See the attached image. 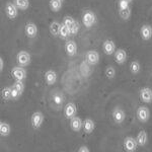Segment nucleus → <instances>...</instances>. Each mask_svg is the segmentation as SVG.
Instances as JSON below:
<instances>
[{"mask_svg": "<svg viewBox=\"0 0 152 152\" xmlns=\"http://www.w3.org/2000/svg\"><path fill=\"white\" fill-rule=\"evenodd\" d=\"M85 60L89 65H96L99 62V53L95 50L88 51L85 55Z\"/></svg>", "mask_w": 152, "mask_h": 152, "instance_id": "0eeeda50", "label": "nucleus"}, {"mask_svg": "<svg viewBox=\"0 0 152 152\" xmlns=\"http://www.w3.org/2000/svg\"><path fill=\"white\" fill-rule=\"evenodd\" d=\"M130 2H128L127 0H119L118 2V5H119V9H127L130 7Z\"/></svg>", "mask_w": 152, "mask_h": 152, "instance_id": "72a5a7b5", "label": "nucleus"}, {"mask_svg": "<svg viewBox=\"0 0 152 152\" xmlns=\"http://www.w3.org/2000/svg\"><path fill=\"white\" fill-rule=\"evenodd\" d=\"M64 95L62 92L60 91H56L54 92L52 95V102L56 107H62L63 102H64Z\"/></svg>", "mask_w": 152, "mask_h": 152, "instance_id": "6ab92c4d", "label": "nucleus"}, {"mask_svg": "<svg viewBox=\"0 0 152 152\" xmlns=\"http://www.w3.org/2000/svg\"><path fill=\"white\" fill-rule=\"evenodd\" d=\"M140 36L144 41H149L152 38V26L149 24H144L140 28Z\"/></svg>", "mask_w": 152, "mask_h": 152, "instance_id": "dca6fc26", "label": "nucleus"}, {"mask_svg": "<svg viewBox=\"0 0 152 152\" xmlns=\"http://www.w3.org/2000/svg\"><path fill=\"white\" fill-rule=\"evenodd\" d=\"M136 116L137 119L141 122V123H147L150 119V111L149 109L145 105H141V107H138L136 112Z\"/></svg>", "mask_w": 152, "mask_h": 152, "instance_id": "f03ea898", "label": "nucleus"}, {"mask_svg": "<svg viewBox=\"0 0 152 152\" xmlns=\"http://www.w3.org/2000/svg\"><path fill=\"white\" fill-rule=\"evenodd\" d=\"M0 71H3V59L0 58Z\"/></svg>", "mask_w": 152, "mask_h": 152, "instance_id": "c9c22d12", "label": "nucleus"}, {"mask_svg": "<svg viewBox=\"0 0 152 152\" xmlns=\"http://www.w3.org/2000/svg\"><path fill=\"white\" fill-rule=\"evenodd\" d=\"M127 52L124 50V49H118L115 52V60L118 64H124L125 62L127 61Z\"/></svg>", "mask_w": 152, "mask_h": 152, "instance_id": "f3484780", "label": "nucleus"}, {"mask_svg": "<svg viewBox=\"0 0 152 152\" xmlns=\"http://www.w3.org/2000/svg\"><path fill=\"white\" fill-rule=\"evenodd\" d=\"M65 51L69 57H73L77 53V45L73 40H68L65 44Z\"/></svg>", "mask_w": 152, "mask_h": 152, "instance_id": "ddd939ff", "label": "nucleus"}, {"mask_svg": "<svg viewBox=\"0 0 152 152\" xmlns=\"http://www.w3.org/2000/svg\"><path fill=\"white\" fill-rule=\"evenodd\" d=\"M136 140H137V143H138V146H145L147 141H148V135H147V133L144 130H142V131H140L138 133V135H137L136 137Z\"/></svg>", "mask_w": 152, "mask_h": 152, "instance_id": "412c9836", "label": "nucleus"}, {"mask_svg": "<svg viewBox=\"0 0 152 152\" xmlns=\"http://www.w3.org/2000/svg\"><path fill=\"white\" fill-rule=\"evenodd\" d=\"M95 128V124L91 119H85L83 121V131L86 134H90L94 132V130Z\"/></svg>", "mask_w": 152, "mask_h": 152, "instance_id": "aec40b11", "label": "nucleus"}, {"mask_svg": "<svg viewBox=\"0 0 152 152\" xmlns=\"http://www.w3.org/2000/svg\"><path fill=\"white\" fill-rule=\"evenodd\" d=\"M138 143H137L136 138L133 137H126L124 140V149L128 152H134L136 151Z\"/></svg>", "mask_w": 152, "mask_h": 152, "instance_id": "1a4fd4ad", "label": "nucleus"}, {"mask_svg": "<svg viewBox=\"0 0 152 152\" xmlns=\"http://www.w3.org/2000/svg\"><path fill=\"white\" fill-rule=\"evenodd\" d=\"M102 50L105 55H113L116 52V45L112 40H105L102 44Z\"/></svg>", "mask_w": 152, "mask_h": 152, "instance_id": "4468645a", "label": "nucleus"}, {"mask_svg": "<svg viewBox=\"0 0 152 152\" xmlns=\"http://www.w3.org/2000/svg\"><path fill=\"white\" fill-rule=\"evenodd\" d=\"M74 23H75V19L73 18H71V16H65L62 23H64L66 26H68L69 28H71V26H72V24Z\"/></svg>", "mask_w": 152, "mask_h": 152, "instance_id": "2f4dec72", "label": "nucleus"}, {"mask_svg": "<svg viewBox=\"0 0 152 152\" xmlns=\"http://www.w3.org/2000/svg\"><path fill=\"white\" fill-rule=\"evenodd\" d=\"M4 10H5L7 18L10 19H14L18 14V6L14 4V2H7L5 4Z\"/></svg>", "mask_w": 152, "mask_h": 152, "instance_id": "39448f33", "label": "nucleus"}, {"mask_svg": "<svg viewBox=\"0 0 152 152\" xmlns=\"http://www.w3.org/2000/svg\"><path fill=\"white\" fill-rule=\"evenodd\" d=\"M31 54L26 51H20L18 56H16V61H18L19 66H23V67H26V66H28L29 63H31Z\"/></svg>", "mask_w": 152, "mask_h": 152, "instance_id": "7ed1b4c3", "label": "nucleus"}, {"mask_svg": "<svg viewBox=\"0 0 152 152\" xmlns=\"http://www.w3.org/2000/svg\"><path fill=\"white\" fill-rule=\"evenodd\" d=\"M141 70V65L138 61H132L130 64V71L132 74H138Z\"/></svg>", "mask_w": 152, "mask_h": 152, "instance_id": "cd10ccee", "label": "nucleus"}, {"mask_svg": "<svg viewBox=\"0 0 152 152\" xmlns=\"http://www.w3.org/2000/svg\"><path fill=\"white\" fill-rule=\"evenodd\" d=\"M78 152H89V149H88L86 146H81L78 149Z\"/></svg>", "mask_w": 152, "mask_h": 152, "instance_id": "f704fd0d", "label": "nucleus"}, {"mask_svg": "<svg viewBox=\"0 0 152 152\" xmlns=\"http://www.w3.org/2000/svg\"><path fill=\"white\" fill-rule=\"evenodd\" d=\"M1 96H2V99H5V100L12 99V89H11V87H9V86L4 87L3 89L1 90Z\"/></svg>", "mask_w": 152, "mask_h": 152, "instance_id": "bb28decb", "label": "nucleus"}, {"mask_svg": "<svg viewBox=\"0 0 152 152\" xmlns=\"http://www.w3.org/2000/svg\"><path fill=\"white\" fill-rule=\"evenodd\" d=\"M13 2L20 10H26L29 7V0H13Z\"/></svg>", "mask_w": 152, "mask_h": 152, "instance_id": "a878e982", "label": "nucleus"}, {"mask_svg": "<svg viewBox=\"0 0 152 152\" xmlns=\"http://www.w3.org/2000/svg\"><path fill=\"white\" fill-rule=\"evenodd\" d=\"M95 23H96V16H95L94 12L91 10H87L83 13L82 15V23L85 28H90L91 26H94Z\"/></svg>", "mask_w": 152, "mask_h": 152, "instance_id": "f257e3e1", "label": "nucleus"}, {"mask_svg": "<svg viewBox=\"0 0 152 152\" xmlns=\"http://www.w3.org/2000/svg\"><path fill=\"white\" fill-rule=\"evenodd\" d=\"M140 99L145 104H151L152 102V89L149 87L141 88L140 94H139Z\"/></svg>", "mask_w": 152, "mask_h": 152, "instance_id": "f8f14e48", "label": "nucleus"}, {"mask_svg": "<svg viewBox=\"0 0 152 152\" xmlns=\"http://www.w3.org/2000/svg\"><path fill=\"white\" fill-rule=\"evenodd\" d=\"M77 115V107L74 102H69L64 107V116L66 119H72Z\"/></svg>", "mask_w": 152, "mask_h": 152, "instance_id": "9b49d317", "label": "nucleus"}, {"mask_svg": "<svg viewBox=\"0 0 152 152\" xmlns=\"http://www.w3.org/2000/svg\"><path fill=\"white\" fill-rule=\"evenodd\" d=\"M38 26H37L36 23H28L26 24V28H24V33L28 38L29 39H34L38 36Z\"/></svg>", "mask_w": 152, "mask_h": 152, "instance_id": "9d476101", "label": "nucleus"}, {"mask_svg": "<svg viewBox=\"0 0 152 152\" xmlns=\"http://www.w3.org/2000/svg\"><path fill=\"white\" fill-rule=\"evenodd\" d=\"M11 75L15 80L23 81L26 78V71L23 66H18V67H14L11 70Z\"/></svg>", "mask_w": 152, "mask_h": 152, "instance_id": "6e6552de", "label": "nucleus"}, {"mask_svg": "<svg viewBox=\"0 0 152 152\" xmlns=\"http://www.w3.org/2000/svg\"><path fill=\"white\" fill-rule=\"evenodd\" d=\"M70 31H71V36H76L79 31V23L75 20V23L72 24L70 28Z\"/></svg>", "mask_w": 152, "mask_h": 152, "instance_id": "473e14b6", "label": "nucleus"}, {"mask_svg": "<svg viewBox=\"0 0 152 152\" xmlns=\"http://www.w3.org/2000/svg\"><path fill=\"white\" fill-rule=\"evenodd\" d=\"M44 114L42 112H35L31 117V123L34 129H39L41 128L42 124L44 122Z\"/></svg>", "mask_w": 152, "mask_h": 152, "instance_id": "20e7f679", "label": "nucleus"}, {"mask_svg": "<svg viewBox=\"0 0 152 152\" xmlns=\"http://www.w3.org/2000/svg\"><path fill=\"white\" fill-rule=\"evenodd\" d=\"M70 128L74 132H79L83 128V121L77 116L73 117L70 119Z\"/></svg>", "mask_w": 152, "mask_h": 152, "instance_id": "2eb2a0df", "label": "nucleus"}, {"mask_svg": "<svg viewBox=\"0 0 152 152\" xmlns=\"http://www.w3.org/2000/svg\"><path fill=\"white\" fill-rule=\"evenodd\" d=\"M127 1H128V2H132L133 0H127Z\"/></svg>", "mask_w": 152, "mask_h": 152, "instance_id": "e433bc0d", "label": "nucleus"}, {"mask_svg": "<svg viewBox=\"0 0 152 152\" xmlns=\"http://www.w3.org/2000/svg\"><path fill=\"white\" fill-rule=\"evenodd\" d=\"M63 0H50V8L51 10L54 11V12H58L60 10L61 8H62V3Z\"/></svg>", "mask_w": 152, "mask_h": 152, "instance_id": "393cba45", "label": "nucleus"}, {"mask_svg": "<svg viewBox=\"0 0 152 152\" xmlns=\"http://www.w3.org/2000/svg\"><path fill=\"white\" fill-rule=\"evenodd\" d=\"M112 116H113L114 121L116 122L117 124L124 123V121L126 120V113H125L123 109H121V107H119L114 109V111L112 113Z\"/></svg>", "mask_w": 152, "mask_h": 152, "instance_id": "423d86ee", "label": "nucleus"}, {"mask_svg": "<svg viewBox=\"0 0 152 152\" xmlns=\"http://www.w3.org/2000/svg\"><path fill=\"white\" fill-rule=\"evenodd\" d=\"M119 14L122 18L127 20V19H129L130 16H131V8L129 7V8H127V9H119Z\"/></svg>", "mask_w": 152, "mask_h": 152, "instance_id": "c85d7f7f", "label": "nucleus"}, {"mask_svg": "<svg viewBox=\"0 0 152 152\" xmlns=\"http://www.w3.org/2000/svg\"><path fill=\"white\" fill-rule=\"evenodd\" d=\"M14 88H15L16 90L19 92L20 94H23V90H24V84L23 81H20V80H15V82L13 83V85H12Z\"/></svg>", "mask_w": 152, "mask_h": 152, "instance_id": "7c9ffc66", "label": "nucleus"}, {"mask_svg": "<svg viewBox=\"0 0 152 152\" xmlns=\"http://www.w3.org/2000/svg\"><path fill=\"white\" fill-rule=\"evenodd\" d=\"M69 36H71V31L70 28L68 26H66L64 23H61V28H60V34L59 37L63 40H67L69 38Z\"/></svg>", "mask_w": 152, "mask_h": 152, "instance_id": "b1692460", "label": "nucleus"}, {"mask_svg": "<svg viewBox=\"0 0 152 152\" xmlns=\"http://www.w3.org/2000/svg\"><path fill=\"white\" fill-rule=\"evenodd\" d=\"M60 28H61L60 23H58V21H52V23H50V26H49L51 35L54 37L59 36V34H60Z\"/></svg>", "mask_w": 152, "mask_h": 152, "instance_id": "5701e85b", "label": "nucleus"}, {"mask_svg": "<svg viewBox=\"0 0 152 152\" xmlns=\"http://www.w3.org/2000/svg\"><path fill=\"white\" fill-rule=\"evenodd\" d=\"M105 75L109 79H113L116 76V69H115L114 66H107V69H105Z\"/></svg>", "mask_w": 152, "mask_h": 152, "instance_id": "c756f323", "label": "nucleus"}, {"mask_svg": "<svg viewBox=\"0 0 152 152\" xmlns=\"http://www.w3.org/2000/svg\"><path fill=\"white\" fill-rule=\"evenodd\" d=\"M45 81L48 85H53L57 81V73L54 70H47L45 72Z\"/></svg>", "mask_w": 152, "mask_h": 152, "instance_id": "a211bd4d", "label": "nucleus"}, {"mask_svg": "<svg viewBox=\"0 0 152 152\" xmlns=\"http://www.w3.org/2000/svg\"><path fill=\"white\" fill-rule=\"evenodd\" d=\"M10 132H11V127L9 126V124H7L3 121L0 122V135L2 137L9 136Z\"/></svg>", "mask_w": 152, "mask_h": 152, "instance_id": "4be33fe9", "label": "nucleus"}]
</instances>
